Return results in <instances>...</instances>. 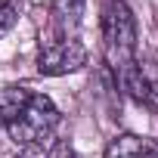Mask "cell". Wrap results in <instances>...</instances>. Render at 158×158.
<instances>
[{
    "label": "cell",
    "instance_id": "6da1fadb",
    "mask_svg": "<svg viewBox=\"0 0 158 158\" xmlns=\"http://www.w3.org/2000/svg\"><path fill=\"white\" fill-rule=\"evenodd\" d=\"M102 56L109 71L118 77L136 62V19L124 0H109L102 6Z\"/></svg>",
    "mask_w": 158,
    "mask_h": 158
},
{
    "label": "cell",
    "instance_id": "7a4b0ae2",
    "mask_svg": "<svg viewBox=\"0 0 158 158\" xmlns=\"http://www.w3.org/2000/svg\"><path fill=\"white\" fill-rule=\"evenodd\" d=\"M56 127H59V109L53 106L50 96L31 90L25 106L6 124V133H10V139L16 146H34V143H44Z\"/></svg>",
    "mask_w": 158,
    "mask_h": 158
},
{
    "label": "cell",
    "instance_id": "3957f363",
    "mask_svg": "<svg viewBox=\"0 0 158 158\" xmlns=\"http://www.w3.org/2000/svg\"><path fill=\"white\" fill-rule=\"evenodd\" d=\"M87 65V47L77 37H47L37 53V71L47 77H62L71 71H81Z\"/></svg>",
    "mask_w": 158,
    "mask_h": 158
},
{
    "label": "cell",
    "instance_id": "277c9868",
    "mask_svg": "<svg viewBox=\"0 0 158 158\" xmlns=\"http://www.w3.org/2000/svg\"><path fill=\"white\" fill-rule=\"evenodd\" d=\"M115 84L136 106L158 115V62H133L130 68H124L115 77Z\"/></svg>",
    "mask_w": 158,
    "mask_h": 158
},
{
    "label": "cell",
    "instance_id": "5b68a950",
    "mask_svg": "<svg viewBox=\"0 0 158 158\" xmlns=\"http://www.w3.org/2000/svg\"><path fill=\"white\" fill-rule=\"evenodd\" d=\"M87 0H50V37H74L84 19Z\"/></svg>",
    "mask_w": 158,
    "mask_h": 158
},
{
    "label": "cell",
    "instance_id": "8992f818",
    "mask_svg": "<svg viewBox=\"0 0 158 158\" xmlns=\"http://www.w3.org/2000/svg\"><path fill=\"white\" fill-rule=\"evenodd\" d=\"M102 158H158V143L136 133H121L106 146Z\"/></svg>",
    "mask_w": 158,
    "mask_h": 158
},
{
    "label": "cell",
    "instance_id": "52a82bcc",
    "mask_svg": "<svg viewBox=\"0 0 158 158\" xmlns=\"http://www.w3.org/2000/svg\"><path fill=\"white\" fill-rule=\"evenodd\" d=\"M28 96H31L28 87H6V90H0V127H6L16 118V112L25 106Z\"/></svg>",
    "mask_w": 158,
    "mask_h": 158
},
{
    "label": "cell",
    "instance_id": "ba28073f",
    "mask_svg": "<svg viewBox=\"0 0 158 158\" xmlns=\"http://www.w3.org/2000/svg\"><path fill=\"white\" fill-rule=\"evenodd\" d=\"M16 25V10L10 0H0V31H10Z\"/></svg>",
    "mask_w": 158,
    "mask_h": 158
},
{
    "label": "cell",
    "instance_id": "9c48e42d",
    "mask_svg": "<svg viewBox=\"0 0 158 158\" xmlns=\"http://www.w3.org/2000/svg\"><path fill=\"white\" fill-rule=\"evenodd\" d=\"M47 158H74V149L68 139H56L50 149H47Z\"/></svg>",
    "mask_w": 158,
    "mask_h": 158
},
{
    "label": "cell",
    "instance_id": "30bf717a",
    "mask_svg": "<svg viewBox=\"0 0 158 158\" xmlns=\"http://www.w3.org/2000/svg\"><path fill=\"white\" fill-rule=\"evenodd\" d=\"M16 158H47V152H44L40 143H34V146H19Z\"/></svg>",
    "mask_w": 158,
    "mask_h": 158
}]
</instances>
